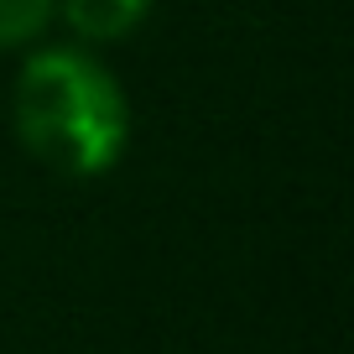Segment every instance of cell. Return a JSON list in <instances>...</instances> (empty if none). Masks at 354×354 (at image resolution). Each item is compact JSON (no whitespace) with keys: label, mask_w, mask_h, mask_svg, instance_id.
Segmentation results:
<instances>
[{"label":"cell","mask_w":354,"mask_h":354,"mask_svg":"<svg viewBox=\"0 0 354 354\" xmlns=\"http://www.w3.org/2000/svg\"><path fill=\"white\" fill-rule=\"evenodd\" d=\"M16 131L63 177H100L131 141V110L110 73L78 47L37 53L16 78Z\"/></svg>","instance_id":"6da1fadb"},{"label":"cell","mask_w":354,"mask_h":354,"mask_svg":"<svg viewBox=\"0 0 354 354\" xmlns=\"http://www.w3.org/2000/svg\"><path fill=\"white\" fill-rule=\"evenodd\" d=\"M151 11V0H63V16L78 37L88 42H120L141 26V16Z\"/></svg>","instance_id":"7a4b0ae2"},{"label":"cell","mask_w":354,"mask_h":354,"mask_svg":"<svg viewBox=\"0 0 354 354\" xmlns=\"http://www.w3.org/2000/svg\"><path fill=\"white\" fill-rule=\"evenodd\" d=\"M57 0H0V47H21L53 21Z\"/></svg>","instance_id":"3957f363"}]
</instances>
